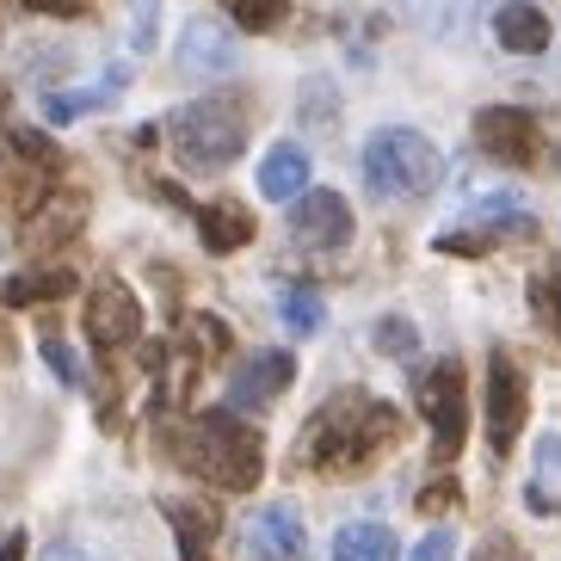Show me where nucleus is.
<instances>
[{"instance_id": "f257e3e1", "label": "nucleus", "mask_w": 561, "mask_h": 561, "mask_svg": "<svg viewBox=\"0 0 561 561\" xmlns=\"http://www.w3.org/2000/svg\"><path fill=\"white\" fill-rule=\"evenodd\" d=\"M401 420L382 396H364V389H333L321 408L309 413V426L297 438V462L314 476H364L377 469L382 450L401 445Z\"/></svg>"}, {"instance_id": "f03ea898", "label": "nucleus", "mask_w": 561, "mask_h": 561, "mask_svg": "<svg viewBox=\"0 0 561 561\" xmlns=\"http://www.w3.org/2000/svg\"><path fill=\"white\" fill-rule=\"evenodd\" d=\"M173 450H180V462L192 476H204L210 488H222V494H248L265 476V438L234 408L192 413L185 432L173 438Z\"/></svg>"}, {"instance_id": "7ed1b4c3", "label": "nucleus", "mask_w": 561, "mask_h": 561, "mask_svg": "<svg viewBox=\"0 0 561 561\" xmlns=\"http://www.w3.org/2000/svg\"><path fill=\"white\" fill-rule=\"evenodd\" d=\"M167 149L185 173H222L248 149V112L234 100H192L167 112Z\"/></svg>"}, {"instance_id": "20e7f679", "label": "nucleus", "mask_w": 561, "mask_h": 561, "mask_svg": "<svg viewBox=\"0 0 561 561\" xmlns=\"http://www.w3.org/2000/svg\"><path fill=\"white\" fill-rule=\"evenodd\" d=\"M364 192L370 198H426L432 185L445 180V154L432 149V136L408 130V124H389L364 142L358 154Z\"/></svg>"}, {"instance_id": "39448f33", "label": "nucleus", "mask_w": 561, "mask_h": 561, "mask_svg": "<svg viewBox=\"0 0 561 561\" xmlns=\"http://www.w3.org/2000/svg\"><path fill=\"white\" fill-rule=\"evenodd\" d=\"M420 408L432 420V457L450 462L462 450V432H469V377H462V364H432L420 377Z\"/></svg>"}, {"instance_id": "423d86ee", "label": "nucleus", "mask_w": 561, "mask_h": 561, "mask_svg": "<svg viewBox=\"0 0 561 561\" xmlns=\"http://www.w3.org/2000/svg\"><path fill=\"white\" fill-rule=\"evenodd\" d=\"M476 142L500 167H537L543 161V124L525 105H481L476 112Z\"/></svg>"}, {"instance_id": "0eeeda50", "label": "nucleus", "mask_w": 561, "mask_h": 561, "mask_svg": "<svg viewBox=\"0 0 561 561\" xmlns=\"http://www.w3.org/2000/svg\"><path fill=\"white\" fill-rule=\"evenodd\" d=\"M136 333H142V302H136V290L117 278H100L87 290V340L100 352H124Z\"/></svg>"}, {"instance_id": "6e6552de", "label": "nucleus", "mask_w": 561, "mask_h": 561, "mask_svg": "<svg viewBox=\"0 0 561 561\" xmlns=\"http://www.w3.org/2000/svg\"><path fill=\"white\" fill-rule=\"evenodd\" d=\"M525 413H530L525 370L506 352H494V364H488V445H494V457H512V438L525 432Z\"/></svg>"}, {"instance_id": "1a4fd4ad", "label": "nucleus", "mask_w": 561, "mask_h": 561, "mask_svg": "<svg viewBox=\"0 0 561 561\" xmlns=\"http://www.w3.org/2000/svg\"><path fill=\"white\" fill-rule=\"evenodd\" d=\"M290 234L309 253H340L352 241V204L340 192H328V185H314V192L297 198V210H290Z\"/></svg>"}, {"instance_id": "9d476101", "label": "nucleus", "mask_w": 561, "mask_h": 561, "mask_svg": "<svg viewBox=\"0 0 561 561\" xmlns=\"http://www.w3.org/2000/svg\"><path fill=\"white\" fill-rule=\"evenodd\" d=\"M241 549H248V561H302V556H309L302 512L290 506V500H272V506H260V512L248 518V530H241Z\"/></svg>"}, {"instance_id": "9b49d317", "label": "nucleus", "mask_w": 561, "mask_h": 561, "mask_svg": "<svg viewBox=\"0 0 561 561\" xmlns=\"http://www.w3.org/2000/svg\"><path fill=\"white\" fill-rule=\"evenodd\" d=\"M290 382H297V358H290V352H253L248 364H234L229 408L234 413H253V408H265V401H278Z\"/></svg>"}, {"instance_id": "f8f14e48", "label": "nucleus", "mask_w": 561, "mask_h": 561, "mask_svg": "<svg viewBox=\"0 0 561 561\" xmlns=\"http://www.w3.org/2000/svg\"><path fill=\"white\" fill-rule=\"evenodd\" d=\"M180 75H192V81H216V75H234V62H241V50H234L229 25H216V19H185L180 32Z\"/></svg>"}, {"instance_id": "ddd939ff", "label": "nucleus", "mask_w": 561, "mask_h": 561, "mask_svg": "<svg viewBox=\"0 0 561 561\" xmlns=\"http://www.w3.org/2000/svg\"><path fill=\"white\" fill-rule=\"evenodd\" d=\"M494 37H500V50H512V56H543L556 32H549L543 7H530V0H506V7H494Z\"/></svg>"}, {"instance_id": "4468645a", "label": "nucleus", "mask_w": 561, "mask_h": 561, "mask_svg": "<svg viewBox=\"0 0 561 561\" xmlns=\"http://www.w3.org/2000/svg\"><path fill=\"white\" fill-rule=\"evenodd\" d=\"M309 192V154L297 142H278V149H265L260 161V198L265 204H297Z\"/></svg>"}, {"instance_id": "2eb2a0df", "label": "nucleus", "mask_w": 561, "mask_h": 561, "mask_svg": "<svg viewBox=\"0 0 561 561\" xmlns=\"http://www.w3.org/2000/svg\"><path fill=\"white\" fill-rule=\"evenodd\" d=\"M75 297V272L68 265H44V272H13L0 284V302L7 309H37V302H62Z\"/></svg>"}, {"instance_id": "dca6fc26", "label": "nucleus", "mask_w": 561, "mask_h": 561, "mask_svg": "<svg viewBox=\"0 0 561 561\" xmlns=\"http://www.w3.org/2000/svg\"><path fill=\"white\" fill-rule=\"evenodd\" d=\"M198 241H204L210 253H234V248H248V241H253V216L241 210L234 198L204 204V210H198Z\"/></svg>"}, {"instance_id": "f3484780", "label": "nucleus", "mask_w": 561, "mask_h": 561, "mask_svg": "<svg viewBox=\"0 0 561 561\" xmlns=\"http://www.w3.org/2000/svg\"><path fill=\"white\" fill-rule=\"evenodd\" d=\"M476 7H481V0H401V13H408L420 32L445 37V44L469 37V25H476Z\"/></svg>"}, {"instance_id": "a211bd4d", "label": "nucleus", "mask_w": 561, "mask_h": 561, "mask_svg": "<svg viewBox=\"0 0 561 561\" xmlns=\"http://www.w3.org/2000/svg\"><path fill=\"white\" fill-rule=\"evenodd\" d=\"M124 87H130V68H105L100 87H81V93H50V100H44V117H50V124H75L81 112H100V105H112Z\"/></svg>"}, {"instance_id": "6ab92c4d", "label": "nucleus", "mask_w": 561, "mask_h": 561, "mask_svg": "<svg viewBox=\"0 0 561 561\" xmlns=\"http://www.w3.org/2000/svg\"><path fill=\"white\" fill-rule=\"evenodd\" d=\"M167 525H173V537H180V556L185 561H210V537H216V512H204V506H192V500H167Z\"/></svg>"}, {"instance_id": "aec40b11", "label": "nucleus", "mask_w": 561, "mask_h": 561, "mask_svg": "<svg viewBox=\"0 0 561 561\" xmlns=\"http://www.w3.org/2000/svg\"><path fill=\"white\" fill-rule=\"evenodd\" d=\"M333 561H401V543L389 525H340L333 537Z\"/></svg>"}, {"instance_id": "412c9836", "label": "nucleus", "mask_w": 561, "mask_h": 561, "mask_svg": "<svg viewBox=\"0 0 561 561\" xmlns=\"http://www.w3.org/2000/svg\"><path fill=\"white\" fill-rule=\"evenodd\" d=\"M525 500L537 512H561V432H543V438H537V476H530Z\"/></svg>"}, {"instance_id": "4be33fe9", "label": "nucleus", "mask_w": 561, "mask_h": 561, "mask_svg": "<svg viewBox=\"0 0 561 561\" xmlns=\"http://www.w3.org/2000/svg\"><path fill=\"white\" fill-rule=\"evenodd\" d=\"M81 210H87L81 198H44L32 210L37 222L25 229V241H32V248H56V241H68V234L81 229Z\"/></svg>"}, {"instance_id": "5701e85b", "label": "nucleus", "mask_w": 561, "mask_h": 561, "mask_svg": "<svg viewBox=\"0 0 561 561\" xmlns=\"http://www.w3.org/2000/svg\"><path fill=\"white\" fill-rule=\"evenodd\" d=\"M278 314H284V328L297 333V340H309V333L328 328V302L314 297L309 284H284V290H278Z\"/></svg>"}, {"instance_id": "b1692460", "label": "nucleus", "mask_w": 561, "mask_h": 561, "mask_svg": "<svg viewBox=\"0 0 561 561\" xmlns=\"http://www.w3.org/2000/svg\"><path fill=\"white\" fill-rule=\"evenodd\" d=\"M370 346L389 352V358H408L413 364V352H420V328H413V321H401V314H382L377 328H370Z\"/></svg>"}, {"instance_id": "393cba45", "label": "nucleus", "mask_w": 561, "mask_h": 561, "mask_svg": "<svg viewBox=\"0 0 561 561\" xmlns=\"http://www.w3.org/2000/svg\"><path fill=\"white\" fill-rule=\"evenodd\" d=\"M284 13H290V0H229V19L241 32H272V25H284Z\"/></svg>"}, {"instance_id": "a878e982", "label": "nucleus", "mask_w": 561, "mask_h": 561, "mask_svg": "<svg viewBox=\"0 0 561 561\" xmlns=\"http://www.w3.org/2000/svg\"><path fill=\"white\" fill-rule=\"evenodd\" d=\"M185 333L198 340L204 358H222V352H229V328H222L216 314H192V321H185Z\"/></svg>"}, {"instance_id": "bb28decb", "label": "nucleus", "mask_w": 561, "mask_h": 561, "mask_svg": "<svg viewBox=\"0 0 561 561\" xmlns=\"http://www.w3.org/2000/svg\"><path fill=\"white\" fill-rule=\"evenodd\" d=\"M154 7H161V0H130V50L136 56L154 50Z\"/></svg>"}, {"instance_id": "cd10ccee", "label": "nucleus", "mask_w": 561, "mask_h": 561, "mask_svg": "<svg viewBox=\"0 0 561 561\" xmlns=\"http://www.w3.org/2000/svg\"><path fill=\"white\" fill-rule=\"evenodd\" d=\"M44 358H50V370H56V377L68 382V389H81V382H87L81 358H75V352H68L62 340H56V333H44Z\"/></svg>"}, {"instance_id": "c85d7f7f", "label": "nucleus", "mask_w": 561, "mask_h": 561, "mask_svg": "<svg viewBox=\"0 0 561 561\" xmlns=\"http://www.w3.org/2000/svg\"><path fill=\"white\" fill-rule=\"evenodd\" d=\"M494 248V234L488 229H450V234H438V253H462V260H476V253H488Z\"/></svg>"}, {"instance_id": "c756f323", "label": "nucleus", "mask_w": 561, "mask_h": 561, "mask_svg": "<svg viewBox=\"0 0 561 561\" xmlns=\"http://www.w3.org/2000/svg\"><path fill=\"white\" fill-rule=\"evenodd\" d=\"M413 561H457V543H450V530H432L413 543Z\"/></svg>"}, {"instance_id": "7c9ffc66", "label": "nucleus", "mask_w": 561, "mask_h": 561, "mask_svg": "<svg viewBox=\"0 0 561 561\" xmlns=\"http://www.w3.org/2000/svg\"><path fill=\"white\" fill-rule=\"evenodd\" d=\"M457 500H462L457 481H432V488H420V512H445V506H457Z\"/></svg>"}, {"instance_id": "2f4dec72", "label": "nucleus", "mask_w": 561, "mask_h": 561, "mask_svg": "<svg viewBox=\"0 0 561 561\" xmlns=\"http://www.w3.org/2000/svg\"><path fill=\"white\" fill-rule=\"evenodd\" d=\"M19 7H32V13H50V19H75V13H81V0H19Z\"/></svg>"}, {"instance_id": "473e14b6", "label": "nucleus", "mask_w": 561, "mask_h": 561, "mask_svg": "<svg viewBox=\"0 0 561 561\" xmlns=\"http://www.w3.org/2000/svg\"><path fill=\"white\" fill-rule=\"evenodd\" d=\"M37 561H105V556H93V549H81V543H50Z\"/></svg>"}, {"instance_id": "72a5a7b5", "label": "nucleus", "mask_w": 561, "mask_h": 561, "mask_svg": "<svg viewBox=\"0 0 561 561\" xmlns=\"http://www.w3.org/2000/svg\"><path fill=\"white\" fill-rule=\"evenodd\" d=\"M0 561H25V537H7V543H0Z\"/></svg>"}, {"instance_id": "f704fd0d", "label": "nucleus", "mask_w": 561, "mask_h": 561, "mask_svg": "<svg viewBox=\"0 0 561 561\" xmlns=\"http://www.w3.org/2000/svg\"><path fill=\"white\" fill-rule=\"evenodd\" d=\"M556 321H561V278H556Z\"/></svg>"}]
</instances>
